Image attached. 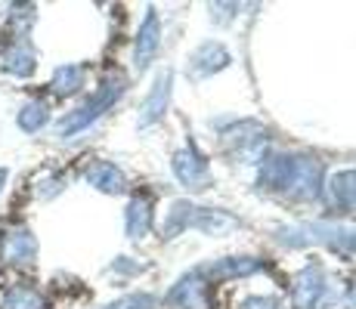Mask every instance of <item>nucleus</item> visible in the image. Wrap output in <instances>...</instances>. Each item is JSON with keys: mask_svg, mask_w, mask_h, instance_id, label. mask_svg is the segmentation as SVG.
<instances>
[{"mask_svg": "<svg viewBox=\"0 0 356 309\" xmlns=\"http://www.w3.org/2000/svg\"><path fill=\"white\" fill-rule=\"evenodd\" d=\"M168 102H170V72H161L140 108V127H152L155 121H161L164 112H168Z\"/></svg>", "mask_w": 356, "mask_h": 309, "instance_id": "10", "label": "nucleus"}, {"mask_svg": "<svg viewBox=\"0 0 356 309\" xmlns=\"http://www.w3.org/2000/svg\"><path fill=\"white\" fill-rule=\"evenodd\" d=\"M124 229H127V238H134V242L149 235V229H152V201L149 198H134L127 204Z\"/></svg>", "mask_w": 356, "mask_h": 309, "instance_id": "13", "label": "nucleus"}, {"mask_svg": "<svg viewBox=\"0 0 356 309\" xmlns=\"http://www.w3.org/2000/svg\"><path fill=\"white\" fill-rule=\"evenodd\" d=\"M204 291H208V281L202 272H189L186 278H180L174 285V291L168 294V303L180 306V309H204Z\"/></svg>", "mask_w": 356, "mask_h": 309, "instance_id": "11", "label": "nucleus"}, {"mask_svg": "<svg viewBox=\"0 0 356 309\" xmlns=\"http://www.w3.org/2000/svg\"><path fill=\"white\" fill-rule=\"evenodd\" d=\"M260 269V260L254 257H227L217 260L211 266H202V276H214V278H236V276H251V272Z\"/></svg>", "mask_w": 356, "mask_h": 309, "instance_id": "14", "label": "nucleus"}, {"mask_svg": "<svg viewBox=\"0 0 356 309\" xmlns=\"http://www.w3.org/2000/svg\"><path fill=\"white\" fill-rule=\"evenodd\" d=\"M6 180H10V170L0 167V195H3V189H6Z\"/></svg>", "mask_w": 356, "mask_h": 309, "instance_id": "22", "label": "nucleus"}, {"mask_svg": "<svg viewBox=\"0 0 356 309\" xmlns=\"http://www.w3.org/2000/svg\"><path fill=\"white\" fill-rule=\"evenodd\" d=\"M323 189V164L313 158H298L294 161V176L289 185L291 198H316Z\"/></svg>", "mask_w": 356, "mask_h": 309, "instance_id": "6", "label": "nucleus"}, {"mask_svg": "<svg viewBox=\"0 0 356 309\" xmlns=\"http://www.w3.org/2000/svg\"><path fill=\"white\" fill-rule=\"evenodd\" d=\"M350 306H353V309H356V285H353V287H350Z\"/></svg>", "mask_w": 356, "mask_h": 309, "instance_id": "23", "label": "nucleus"}, {"mask_svg": "<svg viewBox=\"0 0 356 309\" xmlns=\"http://www.w3.org/2000/svg\"><path fill=\"white\" fill-rule=\"evenodd\" d=\"M328 195L341 210H356V170H341L328 180Z\"/></svg>", "mask_w": 356, "mask_h": 309, "instance_id": "15", "label": "nucleus"}, {"mask_svg": "<svg viewBox=\"0 0 356 309\" xmlns=\"http://www.w3.org/2000/svg\"><path fill=\"white\" fill-rule=\"evenodd\" d=\"M0 257H3V263H16V266L34 263V257H38V238H34V232L25 229V226L3 232V238H0Z\"/></svg>", "mask_w": 356, "mask_h": 309, "instance_id": "3", "label": "nucleus"}, {"mask_svg": "<svg viewBox=\"0 0 356 309\" xmlns=\"http://www.w3.org/2000/svg\"><path fill=\"white\" fill-rule=\"evenodd\" d=\"M84 176L93 189L106 192V195H121V192L127 189V176L121 174V167H115L112 161H93Z\"/></svg>", "mask_w": 356, "mask_h": 309, "instance_id": "12", "label": "nucleus"}, {"mask_svg": "<svg viewBox=\"0 0 356 309\" xmlns=\"http://www.w3.org/2000/svg\"><path fill=\"white\" fill-rule=\"evenodd\" d=\"M229 62H232V56L227 47L217 44V40H208V44H202L193 56H189V74H193V78H208V74H214V72H223Z\"/></svg>", "mask_w": 356, "mask_h": 309, "instance_id": "7", "label": "nucleus"}, {"mask_svg": "<svg viewBox=\"0 0 356 309\" xmlns=\"http://www.w3.org/2000/svg\"><path fill=\"white\" fill-rule=\"evenodd\" d=\"M0 68L13 78H29L38 68V53H34L29 40H13V44H6L3 56H0Z\"/></svg>", "mask_w": 356, "mask_h": 309, "instance_id": "8", "label": "nucleus"}, {"mask_svg": "<svg viewBox=\"0 0 356 309\" xmlns=\"http://www.w3.org/2000/svg\"><path fill=\"white\" fill-rule=\"evenodd\" d=\"M0 309H44V300H40V294L34 291V287L16 285V287H10V291L3 294Z\"/></svg>", "mask_w": 356, "mask_h": 309, "instance_id": "19", "label": "nucleus"}, {"mask_svg": "<svg viewBox=\"0 0 356 309\" xmlns=\"http://www.w3.org/2000/svg\"><path fill=\"white\" fill-rule=\"evenodd\" d=\"M161 47V19L155 10L146 12V19H143L140 31H136V44H134V65L140 68H149V62L155 59V53H159Z\"/></svg>", "mask_w": 356, "mask_h": 309, "instance_id": "5", "label": "nucleus"}, {"mask_svg": "<svg viewBox=\"0 0 356 309\" xmlns=\"http://www.w3.org/2000/svg\"><path fill=\"white\" fill-rule=\"evenodd\" d=\"M174 174H177V180L193 192L208 185V161L198 155V149L193 146V142L174 155Z\"/></svg>", "mask_w": 356, "mask_h": 309, "instance_id": "4", "label": "nucleus"}, {"mask_svg": "<svg viewBox=\"0 0 356 309\" xmlns=\"http://www.w3.org/2000/svg\"><path fill=\"white\" fill-rule=\"evenodd\" d=\"M193 217H195V204H189V201H177L174 208H170L168 219H164V226H161V238H174V235H180L183 229H189V226H193Z\"/></svg>", "mask_w": 356, "mask_h": 309, "instance_id": "18", "label": "nucleus"}, {"mask_svg": "<svg viewBox=\"0 0 356 309\" xmlns=\"http://www.w3.org/2000/svg\"><path fill=\"white\" fill-rule=\"evenodd\" d=\"M155 300L149 297V294H130V297H121L118 303L106 306V309H152Z\"/></svg>", "mask_w": 356, "mask_h": 309, "instance_id": "20", "label": "nucleus"}, {"mask_svg": "<svg viewBox=\"0 0 356 309\" xmlns=\"http://www.w3.org/2000/svg\"><path fill=\"white\" fill-rule=\"evenodd\" d=\"M238 309H279V300H273V297H248V300H242V306Z\"/></svg>", "mask_w": 356, "mask_h": 309, "instance_id": "21", "label": "nucleus"}, {"mask_svg": "<svg viewBox=\"0 0 356 309\" xmlns=\"http://www.w3.org/2000/svg\"><path fill=\"white\" fill-rule=\"evenodd\" d=\"M81 87H84V68L81 65H59L56 72H53V81H50V90L56 96H72L78 93Z\"/></svg>", "mask_w": 356, "mask_h": 309, "instance_id": "16", "label": "nucleus"}, {"mask_svg": "<svg viewBox=\"0 0 356 309\" xmlns=\"http://www.w3.org/2000/svg\"><path fill=\"white\" fill-rule=\"evenodd\" d=\"M294 161H298V158H291V155H273L270 161L264 164V170H260L257 185L266 192H285V195H289V185L294 176Z\"/></svg>", "mask_w": 356, "mask_h": 309, "instance_id": "9", "label": "nucleus"}, {"mask_svg": "<svg viewBox=\"0 0 356 309\" xmlns=\"http://www.w3.org/2000/svg\"><path fill=\"white\" fill-rule=\"evenodd\" d=\"M47 121H50V108H47V102H40V99L25 102V106L19 108V115H16L19 130H25V133H38Z\"/></svg>", "mask_w": 356, "mask_h": 309, "instance_id": "17", "label": "nucleus"}, {"mask_svg": "<svg viewBox=\"0 0 356 309\" xmlns=\"http://www.w3.org/2000/svg\"><path fill=\"white\" fill-rule=\"evenodd\" d=\"M121 93H124V78H106L99 84V90L93 93L90 99L84 102V106H78L74 112H68L65 118L56 124V133L63 136V140H72L74 133L87 130L90 124H97L102 115H106L108 108H112L115 102L121 99Z\"/></svg>", "mask_w": 356, "mask_h": 309, "instance_id": "1", "label": "nucleus"}, {"mask_svg": "<svg viewBox=\"0 0 356 309\" xmlns=\"http://www.w3.org/2000/svg\"><path fill=\"white\" fill-rule=\"evenodd\" d=\"M325 294H328V278L319 263H307L294 276V287H291L294 309H319L325 303Z\"/></svg>", "mask_w": 356, "mask_h": 309, "instance_id": "2", "label": "nucleus"}]
</instances>
